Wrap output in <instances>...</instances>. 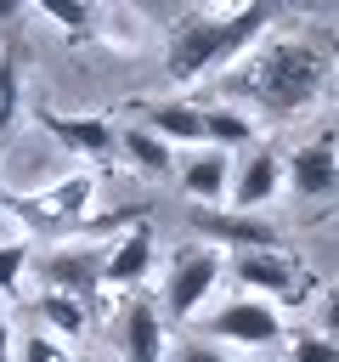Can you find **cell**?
I'll list each match as a JSON object with an SVG mask.
<instances>
[{"label": "cell", "mask_w": 339, "mask_h": 362, "mask_svg": "<svg viewBox=\"0 0 339 362\" xmlns=\"http://www.w3.org/2000/svg\"><path fill=\"white\" fill-rule=\"evenodd\" d=\"M282 175H288V187H294L299 198H311V204L339 198V141H333V130L299 141L294 158H282Z\"/></svg>", "instance_id": "5"}, {"label": "cell", "mask_w": 339, "mask_h": 362, "mask_svg": "<svg viewBox=\"0 0 339 362\" xmlns=\"http://www.w3.org/2000/svg\"><path fill=\"white\" fill-rule=\"evenodd\" d=\"M45 288L51 294H68V300H96L102 288V255L90 249H62V255H45Z\"/></svg>", "instance_id": "11"}, {"label": "cell", "mask_w": 339, "mask_h": 362, "mask_svg": "<svg viewBox=\"0 0 339 362\" xmlns=\"http://www.w3.org/2000/svg\"><path fill=\"white\" fill-rule=\"evenodd\" d=\"M17 102H23V57L17 45H6L0 51V130L17 119Z\"/></svg>", "instance_id": "19"}, {"label": "cell", "mask_w": 339, "mask_h": 362, "mask_svg": "<svg viewBox=\"0 0 339 362\" xmlns=\"http://www.w3.org/2000/svg\"><path fill=\"white\" fill-rule=\"evenodd\" d=\"M119 153L130 158V164H141V170H153V175H164L170 164H175V153H170V141H158L147 124H130L124 136H119Z\"/></svg>", "instance_id": "16"}, {"label": "cell", "mask_w": 339, "mask_h": 362, "mask_svg": "<svg viewBox=\"0 0 339 362\" xmlns=\"http://www.w3.org/2000/svg\"><path fill=\"white\" fill-rule=\"evenodd\" d=\"M288 356H294V362H339V345H333V339H322V334H299Z\"/></svg>", "instance_id": "21"}, {"label": "cell", "mask_w": 339, "mask_h": 362, "mask_svg": "<svg viewBox=\"0 0 339 362\" xmlns=\"http://www.w3.org/2000/svg\"><path fill=\"white\" fill-rule=\"evenodd\" d=\"M34 311H40V322H45L51 334H62V339H79V334H85V305L68 300V294H51V288H45V294L34 300Z\"/></svg>", "instance_id": "17"}, {"label": "cell", "mask_w": 339, "mask_h": 362, "mask_svg": "<svg viewBox=\"0 0 339 362\" xmlns=\"http://www.w3.org/2000/svg\"><path fill=\"white\" fill-rule=\"evenodd\" d=\"M271 17H277V6H266V0H249V6H237V11H192V17H181V23L170 28V57H164L170 79H175V85H192V79H203L209 68L237 62V57L271 28Z\"/></svg>", "instance_id": "1"}, {"label": "cell", "mask_w": 339, "mask_h": 362, "mask_svg": "<svg viewBox=\"0 0 339 362\" xmlns=\"http://www.w3.org/2000/svg\"><path fill=\"white\" fill-rule=\"evenodd\" d=\"M40 11H45L56 28H68V34H85V28H90V6H79V0H40Z\"/></svg>", "instance_id": "20"}, {"label": "cell", "mask_w": 339, "mask_h": 362, "mask_svg": "<svg viewBox=\"0 0 339 362\" xmlns=\"http://www.w3.org/2000/svg\"><path fill=\"white\" fill-rule=\"evenodd\" d=\"M119 345H124V362H158L164 356V322H158V305L153 300H130L124 317H119Z\"/></svg>", "instance_id": "12"}, {"label": "cell", "mask_w": 339, "mask_h": 362, "mask_svg": "<svg viewBox=\"0 0 339 362\" xmlns=\"http://www.w3.org/2000/svg\"><path fill=\"white\" fill-rule=\"evenodd\" d=\"M226 153L220 147H203V153H192L186 164H181V192H192L198 204H220L226 198Z\"/></svg>", "instance_id": "14"}, {"label": "cell", "mask_w": 339, "mask_h": 362, "mask_svg": "<svg viewBox=\"0 0 339 362\" xmlns=\"http://www.w3.org/2000/svg\"><path fill=\"white\" fill-rule=\"evenodd\" d=\"M0 362H11V322L0 317Z\"/></svg>", "instance_id": "26"}, {"label": "cell", "mask_w": 339, "mask_h": 362, "mask_svg": "<svg viewBox=\"0 0 339 362\" xmlns=\"http://www.w3.org/2000/svg\"><path fill=\"white\" fill-rule=\"evenodd\" d=\"M40 130L45 136H56L68 153H79V158H107V153H119V130L107 124V119H96V113H56V107H40Z\"/></svg>", "instance_id": "8"}, {"label": "cell", "mask_w": 339, "mask_h": 362, "mask_svg": "<svg viewBox=\"0 0 339 362\" xmlns=\"http://www.w3.org/2000/svg\"><path fill=\"white\" fill-rule=\"evenodd\" d=\"M220 249L215 243H192V249H175V260H170V277H164V311L175 317V322H186L203 300H209V288H215V277H220Z\"/></svg>", "instance_id": "4"}, {"label": "cell", "mask_w": 339, "mask_h": 362, "mask_svg": "<svg viewBox=\"0 0 339 362\" xmlns=\"http://www.w3.org/2000/svg\"><path fill=\"white\" fill-rule=\"evenodd\" d=\"M23 266H28V243H0V294H11V288H17Z\"/></svg>", "instance_id": "22"}, {"label": "cell", "mask_w": 339, "mask_h": 362, "mask_svg": "<svg viewBox=\"0 0 339 362\" xmlns=\"http://www.w3.org/2000/svg\"><path fill=\"white\" fill-rule=\"evenodd\" d=\"M203 141H226V147H237V141H254V124H249L237 107L209 102V107H203Z\"/></svg>", "instance_id": "18"}, {"label": "cell", "mask_w": 339, "mask_h": 362, "mask_svg": "<svg viewBox=\"0 0 339 362\" xmlns=\"http://www.w3.org/2000/svg\"><path fill=\"white\" fill-rule=\"evenodd\" d=\"M90 198H96V181H90V175H68V181H56V187H45V192H0V204H6L11 215H23L34 232H107V226L136 221L130 209L90 221Z\"/></svg>", "instance_id": "3"}, {"label": "cell", "mask_w": 339, "mask_h": 362, "mask_svg": "<svg viewBox=\"0 0 339 362\" xmlns=\"http://www.w3.org/2000/svg\"><path fill=\"white\" fill-rule=\"evenodd\" d=\"M232 277L254 294H271V300H288L299 294V272L282 249H254V255H232Z\"/></svg>", "instance_id": "10"}, {"label": "cell", "mask_w": 339, "mask_h": 362, "mask_svg": "<svg viewBox=\"0 0 339 362\" xmlns=\"http://www.w3.org/2000/svg\"><path fill=\"white\" fill-rule=\"evenodd\" d=\"M147 130L158 141H203V107L198 102H153Z\"/></svg>", "instance_id": "15"}, {"label": "cell", "mask_w": 339, "mask_h": 362, "mask_svg": "<svg viewBox=\"0 0 339 362\" xmlns=\"http://www.w3.org/2000/svg\"><path fill=\"white\" fill-rule=\"evenodd\" d=\"M147 272H153V232H147V226L124 232V238L102 255V283H113V288H136Z\"/></svg>", "instance_id": "13"}, {"label": "cell", "mask_w": 339, "mask_h": 362, "mask_svg": "<svg viewBox=\"0 0 339 362\" xmlns=\"http://www.w3.org/2000/svg\"><path fill=\"white\" fill-rule=\"evenodd\" d=\"M316 334H322V339H333V345H339V288H333V294H328V300H322V311H316Z\"/></svg>", "instance_id": "24"}, {"label": "cell", "mask_w": 339, "mask_h": 362, "mask_svg": "<svg viewBox=\"0 0 339 362\" xmlns=\"http://www.w3.org/2000/svg\"><path fill=\"white\" fill-rule=\"evenodd\" d=\"M181 362H226V351H220V345L192 339V345H181Z\"/></svg>", "instance_id": "25"}, {"label": "cell", "mask_w": 339, "mask_h": 362, "mask_svg": "<svg viewBox=\"0 0 339 362\" xmlns=\"http://www.w3.org/2000/svg\"><path fill=\"white\" fill-rule=\"evenodd\" d=\"M23 362H68V351H62L51 334H28V339H23Z\"/></svg>", "instance_id": "23"}, {"label": "cell", "mask_w": 339, "mask_h": 362, "mask_svg": "<svg viewBox=\"0 0 339 362\" xmlns=\"http://www.w3.org/2000/svg\"><path fill=\"white\" fill-rule=\"evenodd\" d=\"M328 79V57L311 40H271L237 79V90H249L271 119H294L299 107H311L322 96Z\"/></svg>", "instance_id": "2"}, {"label": "cell", "mask_w": 339, "mask_h": 362, "mask_svg": "<svg viewBox=\"0 0 339 362\" xmlns=\"http://www.w3.org/2000/svg\"><path fill=\"white\" fill-rule=\"evenodd\" d=\"M282 181H288V175H282V158H277L271 147H254V153H249V164L232 175V209H237V215L266 209V204L282 192Z\"/></svg>", "instance_id": "9"}, {"label": "cell", "mask_w": 339, "mask_h": 362, "mask_svg": "<svg viewBox=\"0 0 339 362\" xmlns=\"http://www.w3.org/2000/svg\"><path fill=\"white\" fill-rule=\"evenodd\" d=\"M192 232H203L209 243H226L232 255H254V249H282V232L271 221H254V215H226V209H198L192 215Z\"/></svg>", "instance_id": "7"}, {"label": "cell", "mask_w": 339, "mask_h": 362, "mask_svg": "<svg viewBox=\"0 0 339 362\" xmlns=\"http://www.w3.org/2000/svg\"><path fill=\"white\" fill-rule=\"evenodd\" d=\"M209 334L232 339V345H277L282 339V317H277L271 300H226L209 317Z\"/></svg>", "instance_id": "6"}]
</instances>
